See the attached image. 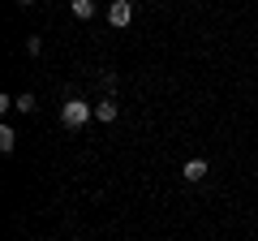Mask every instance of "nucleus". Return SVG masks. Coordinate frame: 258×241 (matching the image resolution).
<instances>
[{
    "instance_id": "nucleus-7",
    "label": "nucleus",
    "mask_w": 258,
    "mask_h": 241,
    "mask_svg": "<svg viewBox=\"0 0 258 241\" xmlns=\"http://www.w3.org/2000/svg\"><path fill=\"white\" fill-rule=\"evenodd\" d=\"M13 108H22V112H35V108H39V103H35V95H30V91H26V95H18V99H13Z\"/></svg>"
},
{
    "instance_id": "nucleus-1",
    "label": "nucleus",
    "mask_w": 258,
    "mask_h": 241,
    "mask_svg": "<svg viewBox=\"0 0 258 241\" xmlns=\"http://www.w3.org/2000/svg\"><path fill=\"white\" fill-rule=\"evenodd\" d=\"M91 116H95V108L86 99H78V95H74V99H64V108H60V120L69 125V130H82Z\"/></svg>"
},
{
    "instance_id": "nucleus-8",
    "label": "nucleus",
    "mask_w": 258,
    "mask_h": 241,
    "mask_svg": "<svg viewBox=\"0 0 258 241\" xmlns=\"http://www.w3.org/2000/svg\"><path fill=\"white\" fill-rule=\"evenodd\" d=\"M18 5H35V0H18Z\"/></svg>"
},
{
    "instance_id": "nucleus-3",
    "label": "nucleus",
    "mask_w": 258,
    "mask_h": 241,
    "mask_svg": "<svg viewBox=\"0 0 258 241\" xmlns=\"http://www.w3.org/2000/svg\"><path fill=\"white\" fill-rule=\"evenodd\" d=\"M181 176H185V181H203V176H207V159H185Z\"/></svg>"
},
{
    "instance_id": "nucleus-5",
    "label": "nucleus",
    "mask_w": 258,
    "mask_h": 241,
    "mask_svg": "<svg viewBox=\"0 0 258 241\" xmlns=\"http://www.w3.org/2000/svg\"><path fill=\"white\" fill-rule=\"evenodd\" d=\"M69 9H74V18L91 22V18H95V0H69Z\"/></svg>"
},
{
    "instance_id": "nucleus-2",
    "label": "nucleus",
    "mask_w": 258,
    "mask_h": 241,
    "mask_svg": "<svg viewBox=\"0 0 258 241\" xmlns=\"http://www.w3.org/2000/svg\"><path fill=\"white\" fill-rule=\"evenodd\" d=\"M108 22L116 30H125L129 22H134V5H129V0H112V5H108Z\"/></svg>"
},
{
    "instance_id": "nucleus-4",
    "label": "nucleus",
    "mask_w": 258,
    "mask_h": 241,
    "mask_svg": "<svg viewBox=\"0 0 258 241\" xmlns=\"http://www.w3.org/2000/svg\"><path fill=\"white\" fill-rule=\"evenodd\" d=\"M95 116H99V120H116V116H120L116 99H99V103H95Z\"/></svg>"
},
{
    "instance_id": "nucleus-6",
    "label": "nucleus",
    "mask_w": 258,
    "mask_h": 241,
    "mask_svg": "<svg viewBox=\"0 0 258 241\" xmlns=\"http://www.w3.org/2000/svg\"><path fill=\"white\" fill-rule=\"evenodd\" d=\"M13 147H18V134L9 125H0V151H13Z\"/></svg>"
}]
</instances>
